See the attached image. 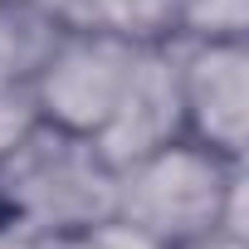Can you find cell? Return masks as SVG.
Instances as JSON below:
<instances>
[{
  "label": "cell",
  "instance_id": "6da1fadb",
  "mask_svg": "<svg viewBox=\"0 0 249 249\" xmlns=\"http://www.w3.org/2000/svg\"><path fill=\"white\" fill-rule=\"evenodd\" d=\"M112 215L132 220L166 249L215 230L244 234V161L176 137L117 166Z\"/></svg>",
  "mask_w": 249,
  "mask_h": 249
},
{
  "label": "cell",
  "instance_id": "7a4b0ae2",
  "mask_svg": "<svg viewBox=\"0 0 249 249\" xmlns=\"http://www.w3.org/2000/svg\"><path fill=\"white\" fill-rule=\"evenodd\" d=\"M112 205H117V166L98 152L93 137L35 122L0 157V215L39 239L93 225L112 215Z\"/></svg>",
  "mask_w": 249,
  "mask_h": 249
},
{
  "label": "cell",
  "instance_id": "3957f363",
  "mask_svg": "<svg viewBox=\"0 0 249 249\" xmlns=\"http://www.w3.org/2000/svg\"><path fill=\"white\" fill-rule=\"evenodd\" d=\"M142 39H127L117 30H98V25H64L59 39L49 44L44 64L30 78V103L35 117L49 127L93 137L107 127V117L132 78Z\"/></svg>",
  "mask_w": 249,
  "mask_h": 249
},
{
  "label": "cell",
  "instance_id": "277c9868",
  "mask_svg": "<svg viewBox=\"0 0 249 249\" xmlns=\"http://www.w3.org/2000/svg\"><path fill=\"white\" fill-rule=\"evenodd\" d=\"M176 88L186 137L244 161L249 132V49L244 35H176Z\"/></svg>",
  "mask_w": 249,
  "mask_h": 249
},
{
  "label": "cell",
  "instance_id": "5b68a950",
  "mask_svg": "<svg viewBox=\"0 0 249 249\" xmlns=\"http://www.w3.org/2000/svg\"><path fill=\"white\" fill-rule=\"evenodd\" d=\"M186 137V122H181V88H176V59H171V39L142 44L132 78L122 88L107 127L98 132V152L122 166L142 152H157L166 142Z\"/></svg>",
  "mask_w": 249,
  "mask_h": 249
},
{
  "label": "cell",
  "instance_id": "8992f818",
  "mask_svg": "<svg viewBox=\"0 0 249 249\" xmlns=\"http://www.w3.org/2000/svg\"><path fill=\"white\" fill-rule=\"evenodd\" d=\"M44 249H166V244L152 239L147 230H137L132 220H122V215H103L93 225H78L69 234L44 239Z\"/></svg>",
  "mask_w": 249,
  "mask_h": 249
},
{
  "label": "cell",
  "instance_id": "52a82bcc",
  "mask_svg": "<svg viewBox=\"0 0 249 249\" xmlns=\"http://www.w3.org/2000/svg\"><path fill=\"white\" fill-rule=\"evenodd\" d=\"M249 0H176V35H244Z\"/></svg>",
  "mask_w": 249,
  "mask_h": 249
},
{
  "label": "cell",
  "instance_id": "ba28073f",
  "mask_svg": "<svg viewBox=\"0 0 249 249\" xmlns=\"http://www.w3.org/2000/svg\"><path fill=\"white\" fill-rule=\"evenodd\" d=\"M35 103H30V88L20 83H0V157H5L30 127H35Z\"/></svg>",
  "mask_w": 249,
  "mask_h": 249
},
{
  "label": "cell",
  "instance_id": "9c48e42d",
  "mask_svg": "<svg viewBox=\"0 0 249 249\" xmlns=\"http://www.w3.org/2000/svg\"><path fill=\"white\" fill-rule=\"evenodd\" d=\"M0 249H44V239H39V234H30L25 225H15V220L0 215Z\"/></svg>",
  "mask_w": 249,
  "mask_h": 249
},
{
  "label": "cell",
  "instance_id": "30bf717a",
  "mask_svg": "<svg viewBox=\"0 0 249 249\" xmlns=\"http://www.w3.org/2000/svg\"><path fill=\"white\" fill-rule=\"evenodd\" d=\"M176 249H249L244 234H230V230H215V234H200V239H186Z\"/></svg>",
  "mask_w": 249,
  "mask_h": 249
},
{
  "label": "cell",
  "instance_id": "8fae6325",
  "mask_svg": "<svg viewBox=\"0 0 249 249\" xmlns=\"http://www.w3.org/2000/svg\"><path fill=\"white\" fill-rule=\"evenodd\" d=\"M20 5H35V10H44V15L64 20V25H69V15H73V0H20Z\"/></svg>",
  "mask_w": 249,
  "mask_h": 249
}]
</instances>
